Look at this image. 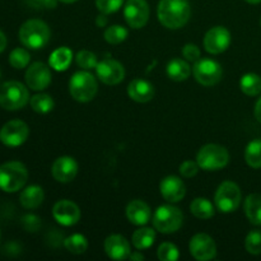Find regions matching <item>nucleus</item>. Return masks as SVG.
<instances>
[{
    "label": "nucleus",
    "mask_w": 261,
    "mask_h": 261,
    "mask_svg": "<svg viewBox=\"0 0 261 261\" xmlns=\"http://www.w3.org/2000/svg\"><path fill=\"white\" fill-rule=\"evenodd\" d=\"M160 22L170 30L182 28L189 22L191 7L189 0H160L157 8Z\"/></svg>",
    "instance_id": "obj_1"
},
{
    "label": "nucleus",
    "mask_w": 261,
    "mask_h": 261,
    "mask_svg": "<svg viewBox=\"0 0 261 261\" xmlns=\"http://www.w3.org/2000/svg\"><path fill=\"white\" fill-rule=\"evenodd\" d=\"M51 37L48 25L41 19H30L22 24L19 30V40L23 46L38 50L47 45Z\"/></svg>",
    "instance_id": "obj_2"
},
{
    "label": "nucleus",
    "mask_w": 261,
    "mask_h": 261,
    "mask_svg": "<svg viewBox=\"0 0 261 261\" xmlns=\"http://www.w3.org/2000/svg\"><path fill=\"white\" fill-rule=\"evenodd\" d=\"M28 171L20 162H7L0 166V189L5 193H15L24 188Z\"/></svg>",
    "instance_id": "obj_3"
},
{
    "label": "nucleus",
    "mask_w": 261,
    "mask_h": 261,
    "mask_svg": "<svg viewBox=\"0 0 261 261\" xmlns=\"http://www.w3.org/2000/svg\"><path fill=\"white\" fill-rule=\"evenodd\" d=\"M30 101L28 89L17 81L5 82L0 86V106L8 111H15L25 106Z\"/></svg>",
    "instance_id": "obj_4"
},
{
    "label": "nucleus",
    "mask_w": 261,
    "mask_h": 261,
    "mask_svg": "<svg viewBox=\"0 0 261 261\" xmlns=\"http://www.w3.org/2000/svg\"><path fill=\"white\" fill-rule=\"evenodd\" d=\"M98 89L96 78L88 71H76L69 82V92L78 102H89L94 98Z\"/></svg>",
    "instance_id": "obj_5"
},
{
    "label": "nucleus",
    "mask_w": 261,
    "mask_h": 261,
    "mask_svg": "<svg viewBox=\"0 0 261 261\" xmlns=\"http://www.w3.org/2000/svg\"><path fill=\"white\" fill-rule=\"evenodd\" d=\"M182 212L177 206L168 205V204L158 206L152 219L154 228L165 234H170L178 231L180 227L182 226Z\"/></svg>",
    "instance_id": "obj_6"
},
{
    "label": "nucleus",
    "mask_w": 261,
    "mask_h": 261,
    "mask_svg": "<svg viewBox=\"0 0 261 261\" xmlns=\"http://www.w3.org/2000/svg\"><path fill=\"white\" fill-rule=\"evenodd\" d=\"M196 162L204 171H218L228 165L229 153L219 144H206L199 150Z\"/></svg>",
    "instance_id": "obj_7"
},
{
    "label": "nucleus",
    "mask_w": 261,
    "mask_h": 261,
    "mask_svg": "<svg viewBox=\"0 0 261 261\" xmlns=\"http://www.w3.org/2000/svg\"><path fill=\"white\" fill-rule=\"evenodd\" d=\"M241 198L242 195L239 185L232 181H226L219 185L214 196V203L217 209L222 213H232L240 206Z\"/></svg>",
    "instance_id": "obj_8"
},
{
    "label": "nucleus",
    "mask_w": 261,
    "mask_h": 261,
    "mask_svg": "<svg viewBox=\"0 0 261 261\" xmlns=\"http://www.w3.org/2000/svg\"><path fill=\"white\" fill-rule=\"evenodd\" d=\"M193 73L201 86L212 87L221 82L223 70L218 61L204 58L196 61L193 68Z\"/></svg>",
    "instance_id": "obj_9"
},
{
    "label": "nucleus",
    "mask_w": 261,
    "mask_h": 261,
    "mask_svg": "<svg viewBox=\"0 0 261 261\" xmlns=\"http://www.w3.org/2000/svg\"><path fill=\"white\" fill-rule=\"evenodd\" d=\"M124 17L127 24L134 30L144 27L149 19V5L147 0H127L124 8Z\"/></svg>",
    "instance_id": "obj_10"
},
{
    "label": "nucleus",
    "mask_w": 261,
    "mask_h": 261,
    "mask_svg": "<svg viewBox=\"0 0 261 261\" xmlns=\"http://www.w3.org/2000/svg\"><path fill=\"white\" fill-rule=\"evenodd\" d=\"M30 129L22 120L8 121L0 130V140L8 147H19L27 140Z\"/></svg>",
    "instance_id": "obj_11"
},
{
    "label": "nucleus",
    "mask_w": 261,
    "mask_h": 261,
    "mask_svg": "<svg viewBox=\"0 0 261 261\" xmlns=\"http://www.w3.org/2000/svg\"><path fill=\"white\" fill-rule=\"evenodd\" d=\"M97 76L102 83L107 86H116L125 78V69L122 64L114 59H105L96 66Z\"/></svg>",
    "instance_id": "obj_12"
},
{
    "label": "nucleus",
    "mask_w": 261,
    "mask_h": 261,
    "mask_svg": "<svg viewBox=\"0 0 261 261\" xmlns=\"http://www.w3.org/2000/svg\"><path fill=\"white\" fill-rule=\"evenodd\" d=\"M231 45V33L226 27L217 25L211 28L204 37V47L209 54L218 55L224 53Z\"/></svg>",
    "instance_id": "obj_13"
},
{
    "label": "nucleus",
    "mask_w": 261,
    "mask_h": 261,
    "mask_svg": "<svg viewBox=\"0 0 261 261\" xmlns=\"http://www.w3.org/2000/svg\"><path fill=\"white\" fill-rule=\"evenodd\" d=\"M190 254L199 261H208L216 257L217 246L214 240L206 233H198L190 240Z\"/></svg>",
    "instance_id": "obj_14"
},
{
    "label": "nucleus",
    "mask_w": 261,
    "mask_h": 261,
    "mask_svg": "<svg viewBox=\"0 0 261 261\" xmlns=\"http://www.w3.org/2000/svg\"><path fill=\"white\" fill-rule=\"evenodd\" d=\"M25 83L32 91H42L51 83V71L46 64L37 61L25 71Z\"/></svg>",
    "instance_id": "obj_15"
},
{
    "label": "nucleus",
    "mask_w": 261,
    "mask_h": 261,
    "mask_svg": "<svg viewBox=\"0 0 261 261\" xmlns=\"http://www.w3.org/2000/svg\"><path fill=\"white\" fill-rule=\"evenodd\" d=\"M53 216L59 224L65 227L74 226L81 219V209L70 200H60L54 205Z\"/></svg>",
    "instance_id": "obj_16"
},
{
    "label": "nucleus",
    "mask_w": 261,
    "mask_h": 261,
    "mask_svg": "<svg viewBox=\"0 0 261 261\" xmlns=\"http://www.w3.org/2000/svg\"><path fill=\"white\" fill-rule=\"evenodd\" d=\"M51 172H53L54 178L59 182H70L78 173V163L74 158L68 157V155L60 157L54 162Z\"/></svg>",
    "instance_id": "obj_17"
},
{
    "label": "nucleus",
    "mask_w": 261,
    "mask_h": 261,
    "mask_svg": "<svg viewBox=\"0 0 261 261\" xmlns=\"http://www.w3.org/2000/svg\"><path fill=\"white\" fill-rule=\"evenodd\" d=\"M160 190L165 200L170 203H178L182 200L186 194V188L184 181L177 176H167L162 180Z\"/></svg>",
    "instance_id": "obj_18"
},
{
    "label": "nucleus",
    "mask_w": 261,
    "mask_h": 261,
    "mask_svg": "<svg viewBox=\"0 0 261 261\" xmlns=\"http://www.w3.org/2000/svg\"><path fill=\"white\" fill-rule=\"evenodd\" d=\"M105 251L114 260H125L130 256V244L120 234H111L105 241Z\"/></svg>",
    "instance_id": "obj_19"
},
{
    "label": "nucleus",
    "mask_w": 261,
    "mask_h": 261,
    "mask_svg": "<svg viewBox=\"0 0 261 261\" xmlns=\"http://www.w3.org/2000/svg\"><path fill=\"white\" fill-rule=\"evenodd\" d=\"M127 94H129L133 101L145 103V102H149L153 98L154 88H153L149 82L137 78L130 82L129 87H127Z\"/></svg>",
    "instance_id": "obj_20"
},
{
    "label": "nucleus",
    "mask_w": 261,
    "mask_h": 261,
    "mask_svg": "<svg viewBox=\"0 0 261 261\" xmlns=\"http://www.w3.org/2000/svg\"><path fill=\"white\" fill-rule=\"evenodd\" d=\"M150 208L143 200H133L126 206V217L130 223L144 226L150 221Z\"/></svg>",
    "instance_id": "obj_21"
},
{
    "label": "nucleus",
    "mask_w": 261,
    "mask_h": 261,
    "mask_svg": "<svg viewBox=\"0 0 261 261\" xmlns=\"http://www.w3.org/2000/svg\"><path fill=\"white\" fill-rule=\"evenodd\" d=\"M43 199H45V194H43L42 188L37 185H32L25 188L24 190L20 193L19 201L22 204L23 208L25 209H36L42 204Z\"/></svg>",
    "instance_id": "obj_22"
},
{
    "label": "nucleus",
    "mask_w": 261,
    "mask_h": 261,
    "mask_svg": "<svg viewBox=\"0 0 261 261\" xmlns=\"http://www.w3.org/2000/svg\"><path fill=\"white\" fill-rule=\"evenodd\" d=\"M191 66L182 59H173L167 65V75L175 82H182L190 76Z\"/></svg>",
    "instance_id": "obj_23"
},
{
    "label": "nucleus",
    "mask_w": 261,
    "mask_h": 261,
    "mask_svg": "<svg viewBox=\"0 0 261 261\" xmlns=\"http://www.w3.org/2000/svg\"><path fill=\"white\" fill-rule=\"evenodd\" d=\"M245 213L247 219L255 226H261V195L251 194L245 200Z\"/></svg>",
    "instance_id": "obj_24"
},
{
    "label": "nucleus",
    "mask_w": 261,
    "mask_h": 261,
    "mask_svg": "<svg viewBox=\"0 0 261 261\" xmlns=\"http://www.w3.org/2000/svg\"><path fill=\"white\" fill-rule=\"evenodd\" d=\"M73 59V53L68 47H59L51 54L50 66L58 71H64L69 68Z\"/></svg>",
    "instance_id": "obj_25"
},
{
    "label": "nucleus",
    "mask_w": 261,
    "mask_h": 261,
    "mask_svg": "<svg viewBox=\"0 0 261 261\" xmlns=\"http://www.w3.org/2000/svg\"><path fill=\"white\" fill-rule=\"evenodd\" d=\"M190 212L199 219H211L214 216V206L208 199L196 198L191 201Z\"/></svg>",
    "instance_id": "obj_26"
},
{
    "label": "nucleus",
    "mask_w": 261,
    "mask_h": 261,
    "mask_svg": "<svg viewBox=\"0 0 261 261\" xmlns=\"http://www.w3.org/2000/svg\"><path fill=\"white\" fill-rule=\"evenodd\" d=\"M240 88L246 96H257L261 93V78L255 73L245 74L240 81Z\"/></svg>",
    "instance_id": "obj_27"
},
{
    "label": "nucleus",
    "mask_w": 261,
    "mask_h": 261,
    "mask_svg": "<svg viewBox=\"0 0 261 261\" xmlns=\"http://www.w3.org/2000/svg\"><path fill=\"white\" fill-rule=\"evenodd\" d=\"M155 240V232L152 228H139L133 233L132 241L135 249L145 250L149 249Z\"/></svg>",
    "instance_id": "obj_28"
},
{
    "label": "nucleus",
    "mask_w": 261,
    "mask_h": 261,
    "mask_svg": "<svg viewBox=\"0 0 261 261\" xmlns=\"http://www.w3.org/2000/svg\"><path fill=\"white\" fill-rule=\"evenodd\" d=\"M30 105L35 112H38V114H47V112L53 111L54 106H55V102H54L53 97L50 94L40 93L36 94V96H33L31 98Z\"/></svg>",
    "instance_id": "obj_29"
},
{
    "label": "nucleus",
    "mask_w": 261,
    "mask_h": 261,
    "mask_svg": "<svg viewBox=\"0 0 261 261\" xmlns=\"http://www.w3.org/2000/svg\"><path fill=\"white\" fill-rule=\"evenodd\" d=\"M246 163L252 168H261V139L252 140L245 150Z\"/></svg>",
    "instance_id": "obj_30"
},
{
    "label": "nucleus",
    "mask_w": 261,
    "mask_h": 261,
    "mask_svg": "<svg viewBox=\"0 0 261 261\" xmlns=\"http://www.w3.org/2000/svg\"><path fill=\"white\" fill-rule=\"evenodd\" d=\"M64 246H65V249L68 250L69 252H71V254L79 255L87 251V249H88V241H87V239L83 234L75 233L71 234L70 237H68V239L64 241Z\"/></svg>",
    "instance_id": "obj_31"
},
{
    "label": "nucleus",
    "mask_w": 261,
    "mask_h": 261,
    "mask_svg": "<svg viewBox=\"0 0 261 261\" xmlns=\"http://www.w3.org/2000/svg\"><path fill=\"white\" fill-rule=\"evenodd\" d=\"M127 30L122 25L114 24L105 31V40L111 45H119L122 41L126 40Z\"/></svg>",
    "instance_id": "obj_32"
},
{
    "label": "nucleus",
    "mask_w": 261,
    "mask_h": 261,
    "mask_svg": "<svg viewBox=\"0 0 261 261\" xmlns=\"http://www.w3.org/2000/svg\"><path fill=\"white\" fill-rule=\"evenodd\" d=\"M31 60V55L25 48L18 47L10 53L9 55V63L13 68L15 69H23L28 65Z\"/></svg>",
    "instance_id": "obj_33"
},
{
    "label": "nucleus",
    "mask_w": 261,
    "mask_h": 261,
    "mask_svg": "<svg viewBox=\"0 0 261 261\" xmlns=\"http://www.w3.org/2000/svg\"><path fill=\"white\" fill-rule=\"evenodd\" d=\"M245 247L246 251L251 255H260L261 254V231L254 229L250 232L245 240Z\"/></svg>",
    "instance_id": "obj_34"
},
{
    "label": "nucleus",
    "mask_w": 261,
    "mask_h": 261,
    "mask_svg": "<svg viewBox=\"0 0 261 261\" xmlns=\"http://www.w3.org/2000/svg\"><path fill=\"white\" fill-rule=\"evenodd\" d=\"M75 61L76 64H78V66H81V68L84 69V70H89V69H93V68L96 69L97 64H98V61H97V56L94 55L93 53L87 50L79 51V53L76 54Z\"/></svg>",
    "instance_id": "obj_35"
},
{
    "label": "nucleus",
    "mask_w": 261,
    "mask_h": 261,
    "mask_svg": "<svg viewBox=\"0 0 261 261\" xmlns=\"http://www.w3.org/2000/svg\"><path fill=\"white\" fill-rule=\"evenodd\" d=\"M158 259L161 261H176L180 256L178 254L177 247L171 242H163L160 247H158Z\"/></svg>",
    "instance_id": "obj_36"
},
{
    "label": "nucleus",
    "mask_w": 261,
    "mask_h": 261,
    "mask_svg": "<svg viewBox=\"0 0 261 261\" xmlns=\"http://www.w3.org/2000/svg\"><path fill=\"white\" fill-rule=\"evenodd\" d=\"M124 0H96L97 9L105 14H111L121 8Z\"/></svg>",
    "instance_id": "obj_37"
},
{
    "label": "nucleus",
    "mask_w": 261,
    "mask_h": 261,
    "mask_svg": "<svg viewBox=\"0 0 261 261\" xmlns=\"http://www.w3.org/2000/svg\"><path fill=\"white\" fill-rule=\"evenodd\" d=\"M22 226L28 232H37L41 227V219L33 214H27L22 218Z\"/></svg>",
    "instance_id": "obj_38"
},
{
    "label": "nucleus",
    "mask_w": 261,
    "mask_h": 261,
    "mask_svg": "<svg viewBox=\"0 0 261 261\" xmlns=\"http://www.w3.org/2000/svg\"><path fill=\"white\" fill-rule=\"evenodd\" d=\"M199 165L198 162H194V161H185L182 165L180 166V173L186 178L194 177V176L198 173L199 171Z\"/></svg>",
    "instance_id": "obj_39"
},
{
    "label": "nucleus",
    "mask_w": 261,
    "mask_h": 261,
    "mask_svg": "<svg viewBox=\"0 0 261 261\" xmlns=\"http://www.w3.org/2000/svg\"><path fill=\"white\" fill-rule=\"evenodd\" d=\"M182 55L188 61H198L200 59V50L194 43H188L182 48Z\"/></svg>",
    "instance_id": "obj_40"
},
{
    "label": "nucleus",
    "mask_w": 261,
    "mask_h": 261,
    "mask_svg": "<svg viewBox=\"0 0 261 261\" xmlns=\"http://www.w3.org/2000/svg\"><path fill=\"white\" fill-rule=\"evenodd\" d=\"M33 9H54L58 5V0H25Z\"/></svg>",
    "instance_id": "obj_41"
},
{
    "label": "nucleus",
    "mask_w": 261,
    "mask_h": 261,
    "mask_svg": "<svg viewBox=\"0 0 261 261\" xmlns=\"http://www.w3.org/2000/svg\"><path fill=\"white\" fill-rule=\"evenodd\" d=\"M106 15H107V14H105V13H101V14H99L98 17H97L96 24L98 25V27H105V25L107 24V22H109V19H107Z\"/></svg>",
    "instance_id": "obj_42"
},
{
    "label": "nucleus",
    "mask_w": 261,
    "mask_h": 261,
    "mask_svg": "<svg viewBox=\"0 0 261 261\" xmlns=\"http://www.w3.org/2000/svg\"><path fill=\"white\" fill-rule=\"evenodd\" d=\"M254 114H255V117H256L257 121L261 124V97L259 99H257L256 105H255V109H254Z\"/></svg>",
    "instance_id": "obj_43"
},
{
    "label": "nucleus",
    "mask_w": 261,
    "mask_h": 261,
    "mask_svg": "<svg viewBox=\"0 0 261 261\" xmlns=\"http://www.w3.org/2000/svg\"><path fill=\"white\" fill-rule=\"evenodd\" d=\"M5 47H7V36L0 31V53H3Z\"/></svg>",
    "instance_id": "obj_44"
},
{
    "label": "nucleus",
    "mask_w": 261,
    "mask_h": 261,
    "mask_svg": "<svg viewBox=\"0 0 261 261\" xmlns=\"http://www.w3.org/2000/svg\"><path fill=\"white\" fill-rule=\"evenodd\" d=\"M129 259L133 261H137V260L142 261V260H144V255L140 254V252H134V254H130Z\"/></svg>",
    "instance_id": "obj_45"
},
{
    "label": "nucleus",
    "mask_w": 261,
    "mask_h": 261,
    "mask_svg": "<svg viewBox=\"0 0 261 261\" xmlns=\"http://www.w3.org/2000/svg\"><path fill=\"white\" fill-rule=\"evenodd\" d=\"M61 3H65V4H71V3H75L78 2V0H60Z\"/></svg>",
    "instance_id": "obj_46"
},
{
    "label": "nucleus",
    "mask_w": 261,
    "mask_h": 261,
    "mask_svg": "<svg viewBox=\"0 0 261 261\" xmlns=\"http://www.w3.org/2000/svg\"><path fill=\"white\" fill-rule=\"evenodd\" d=\"M247 3H250V4H259L261 3V0H246Z\"/></svg>",
    "instance_id": "obj_47"
},
{
    "label": "nucleus",
    "mask_w": 261,
    "mask_h": 261,
    "mask_svg": "<svg viewBox=\"0 0 261 261\" xmlns=\"http://www.w3.org/2000/svg\"><path fill=\"white\" fill-rule=\"evenodd\" d=\"M0 78H2V71H0Z\"/></svg>",
    "instance_id": "obj_48"
},
{
    "label": "nucleus",
    "mask_w": 261,
    "mask_h": 261,
    "mask_svg": "<svg viewBox=\"0 0 261 261\" xmlns=\"http://www.w3.org/2000/svg\"><path fill=\"white\" fill-rule=\"evenodd\" d=\"M260 24H261V19H260Z\"/></svg>",
    "instance_id": "obj_49"
}]
</instances>
